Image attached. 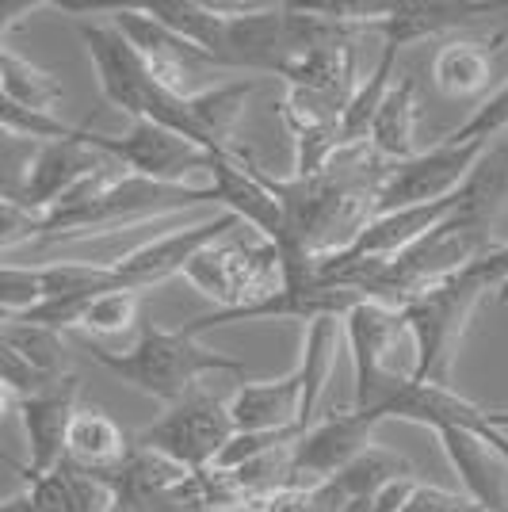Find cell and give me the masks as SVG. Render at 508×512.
<instances>
[{
  "label": "cell",
  "mask_w": 508,
  "mask_h": 512,
  "mask_svg": "<svg viewBox=\"0 0 508 512\" xmlns=\"http://www.w3.org/2000/svg\"><path fill=\"white\" fill-rule=\"evenodd\" d=\"M77 35L88 50V62L96 69V85L111 107H119L130 123H153L165 127L180 138H188L195 146L211 150V138L203 134V127L191 115V96H176L161 85L149 65L142 62V54L130 46V39L115 27V23H88L77 20ZM218 157V153H214Z\"/></svg>",
  "instance_id": "obj_1"
},
{
  "label": "cell",
  "mask_w": 508,
  "mask_h": 512,
  "mask_svg": "<svg viewBox=\"0 0 508 512\" xmlns=\"http://www.w3.org/2000/svg\"><path fill=\"white\" fill-rule=\"evenodd\" d=\"M85 348L115 379L165 406H176L184 394H191L203 375H245V363L237 356L207 348L184 329H161V325H142V337L127 352H111L92 341H85Z\"/></svg>",
  "instance_id": "obj_2"
},
{
  "label": "cell",
  "mask_w": 508,
  "mask_h": 512,
  "mask_svg": "<svg viewBox=\"0 0 508 512\" xmlns=\"http://www.w3.org/2000/svg\"><path fill=\"white\" fill-rule=\"evenodd\" d=\"M199 203H218V192L211 184L195 188V184H157V180H142V176H123L119 184H111L104 195L73 203L62 211L43 218V237H69V234H96V230H111V226H134L146 218H161V214L184 211V207H199Z\"/></svg>",
  "instance_id": "obj_3"
},
{
  "label": "cell",
  "mask_w": 508,
  "mask_h": 512,
  "mask_svg": "<svg viewBox=\"0 0 508 512\" xmlns=\"http://www.w3.org/2000/svg\"><path fill=\"white\" fill-rule=\"evenodd\" d=\"M184 279L214 302V310H245L253 302H264L283 287V256L264 237L230 234L211 249L191 260L184 268Z\"/></svg>",
  "instance_id": "obj_4"
},
{
  "label": "cell",
  "mask_w": 508,
  "mask_h": 512,
  "mask_svg": "<svg viewBox=\"0 0 508 512\" xmlns=\"http://www.w3.org/2000/svg\"><path fill=\"white\" fill-rule=\"evenodd\" d=\"M233 436H237V425H233L230 402L195 386L176 406L165 409L153 425L142 428L134 436V444L157 451V455H165L188 470H207L218 467V459L230 448Z\"/></svg>",
  "instance_id": "obj_5"
},
{
  "label": "cell",
  "mask_w": 508,
  "mask_h": 512,
  "mask_svg": "<svg viewBox=\"0 0 508 512\" xmlns=\"http://www.w3.org/2000/svg\"><path fill=\"white\" fill-rule=\"evenodd\" d=\"M344 329V341L352 352V371H356V409H367L382 421V409L390 402L394 386L402 383V375L390 367V352L398 337H409L405 318L398 306H386V302H360L348 318L340 321Z\"/></svg>",
  "instance_id": "obj_6"
},
{
  "label": "cell",
  "mask_w": 508,
  "mask_h": 512,
  "mask_svg": "<svg viewBox=\"0 0 508 512\" xmlns=\"http://www.w3.org/2000/svg\"><path fill=\"white\" fill-rule=\"evenodd\" d=\"M486 150L489 146L436 142L432 150L390 165L386 180H382L379 192H375V218L379 214L409 211V207H428V203L451 199L470 180V172H474V165L482 161Z\"/></svg>",
  "instance_id": "obj_7"
},
{
  "label": "cell",
  "mask_w": 508,
  "mask_h": 512,
  "mask_svg": "<svg viewBox=\"0 0 508 512\" xmlns=\"http://www.w3.org/2000/svg\"><path fill=\"white\" fill-rule=\"evenodd\" d=\"M241 226L245 222L237 214L218 211L207 222H195V226H184V230L153 237V241L130 249L119 260H107V264H111V272H115L123 291H138L142 295L149 287H161L165 279L184 276V268L195 256L203 253V249H211V245H218V241H226L230 234H237Z\"/></svg>",
  "instance_id": "obj_8"
},
{
  "label": "cell",
  "mask_w": 508,
  "mask_h": 512,
  "mask_svg": "<svg viewBox=\"0 0 508 512\" xmlns=\"http://www.w3.org/2000/svg\"><path fill=\"white\" fill-rule=\"evenodd\" d=\"M88 142L96 150L111 153L130 176L157 180V184H184V176L211 172L214 161H218L211 150H203V146H195V142L165 127H153V123H130L127 134L88 130Z\"/></svg>",
  "instance_id": "obj_9"
},
{
  "label": "cell",
  "mask_w": 508,
  "mask_h": 512,
  "mask_svg": "<svg viewBox=\"0 0 508 512\" xmlns=\"http://www.w3.org/2000/svg\"><path fill=\"white\" fill-rule=\"evenodd\" d=\"M382 421L367 409H344L329 413L302 432L295 444V482L291 490H318L333 482L340 470L352 467L363 451L371 448V436Z\"/></svg>",
  "instance_id": "obj_10"
},
{
  "label": "cell",
  "mask_w": 508,
  "mask_h": 512,
  "mask_svg": "<svg viewBox=\"0 0 508 512\" xmlns=\"http://www.w3.org/2000/svg\"><path fill=\"white\" fill-rule=\"evenodd\" d=\"M111 161H115L111 153L96 150L88 142V127H81L77 138H65V142H39V153H35L31 172H27V184H23V192L12 203H20L23 211L46 218L62 199H69L96 172L107 169Z\"/></svg>",
  "instance_id": "obj_11"
},
{
  "label": "cell",
  "mask_w": 508,
  "mask_h": 512,
  "mask_svg": "<svg viewBox=\"0 0 508 512\" xmlns=\"http://www.w3.org/2000/svg\"><path fill=\"white\" fill-rule=\"evenodd\" d=\"M111 23L130 39V46L142 54L149 73L176 96H195L203 88H195L199 65H214L203 50L188 39H180L161 20H153L146 8H111Z\"/></svg>",
  "instance_id": "obj_12"
},
{
  "label": "cell",
  "mask_w": 508,
  "mask_h": 512,
  "mask_svg": "<svg viewBox=\"0 0 508 512\" xmlns=\"http://www.w3.org/2000/svg\"><path fill=\"white\" fill-rule=\"evenodd\" d=\"M77 398H81V379L77 375H65L54 390L35 394V398H23L20 406H16L23 432H27V467H20L27 486L39 482L43 474H50L65 459L69 428H73V417L81 409Z\"/></svg>",
  "instance_id": "obj_13"
},
{
  "label": "cell",
  "mask_w": 508,
  "mask_h": 512,
  "mask_svg": "<svg viewBox=\"0 0 508 512\" xmlns=\"http://www.w3.org/2000/svg\"><path fill=\"white\" fill-rule=\"evenodd\" d=\"M505 8L508 4H486V0H394V4H386L379 20H371L363 31L379 35L382 46L402 50V46L424 43L432 35L486 20Z\"/></svg>",
  "instance_id": "obj_14"
},
{
  "label": "cell",
  "mask_w": 508,
  "mask_h": 512,
  "mask_svg": "<svg viewBox=\"0 0 508 512\" xmlns=\"http://www.w3.org/2000/svg\"><path fill=\"white\" fill-rule=\"evenodd\" d=\"M451 470L459 474L463 493L482 512H508V463L482 432L463 425L436 428Z\"/></svg>",
  "instance_id": "obj_15"
},
{
  "label": "cell",
  "mask_w": 508,
  "mask_h": 512,
  "mask_svg": "<svg viewBox=\"0 0 508 512\" xmlns=\"http://www.w3.org/2000/svg\"><path fill=\"white\" fill-rule=\"evenodd\" d=\"M306 367L295 363L287 375L264 383H241L230 398L237 432H276V428H306Z\"/></svg>",
  "instance_id": "obj_16"
},
{
  "label": "cell",
  "mask_w": 508,
  "mask_h": 512,
  "mask_svg": "<svg viewBox=\"0 0 508 512\" xmlns=\"http://www.w3.org/2000/svg\"><path fill=\"white\" fill-rule=\"evenodd\" d=\"M27 493L43 512H115V493L100 474L62 459L58 467L31 482Z\"/></svg>",
  "instance_id": "obj_17"
},
{
  "label": "cell",
  "mask_w": 508,
  "mask_h": 512,
  "mask_svg": "<svg viewBox=\"0 0 508 512\" xmlns=\"http://www.w3.org/2000/svg\"><path fill=\"white\" fill-rule=\"evenodd\" d=\"M367 142H371V153L390 165L417 157V81L413 77L394 81L390 96L382 100L379 115L371 123Z\"/></svg>",
  "instance_id": "obj_18"
},
{
  "label": "cell",
  "mask_w": 508,
  "mask_h": 512,
  "mask_svg": "<svg viewBox=\"0 0 508 512\" xmlns=\"http://www.w3.org/2000/svg\"><path fill=\"white\" fill-rule=\"evenodd\" d=\"M134 440H127V432L107 417L104 409L81 406L69 428V448L65 459L85 470H115L130 455Z\"/></svg>",
  "instance_id": "obj_19"
},
{
  "label": "cell",
  "mask_w": 508,
  "mask_h": 512,
  "mask_svg": "<svg viewBox=\"0 0 508 512\" xmlns=\"http://www.w3.org/2000/svg\"><path fill=\"white\" fill-rule=\"evenodd\" d=\"M253 92H256V81H230V85L203 88V92H195L188 100L195 123L211 138V146L218 157H230V153L241 150V142H237V123H241L245 104H249Z\"/></svg>",
  "instance_id": "obj_20"
},
{
  "label": "cell",
  "mask_w": 508,
  "mask_h": 512,
  "mask_svg": "<svg viewBox=\"0 0 508 512\" xmlns=\"http://www.w3.org/2000/svg\"><path fill=\"white\" fill-rule=\"evenodd\" d=\"M489 81H493V50H486V43L459 39V43L440 46L432 58V85L451 100L482 96Z\"/></svg>",
  "instance_id": "obj_21"
},
{
  "label": "cell",
  "mask_w": 508,
  "mask_h": 512,
  "mask_svg": "<svg viewBox=\"0 0 508 512\" xmlns=\"http://www.w3.org/2000/svg\"><path fill=\"white\" fill-rule=\"evenodd\" d=\"M0 92H4V104L39 111V115H58L65 100L62 81L20 58L8 43H0Z\"/></svg>",
  "instance_id": "obj_22"
},
{
  "label": "cell",
  "mask_w": 508,
  "mask_h": 512,
  "mask_svg": "<svg viewBox=\"0 0 508 512\" xmlns=\"http://www.w3.org/2000/svg\"><path fill=\"white\" fill-rule=\"evenodd\" d=\"M394 58H398V50H394V46H382L371 77L356 88L348 111L340 115V142H344V150H356V146H363V142L371 138V123H375V115H379L382 100H386L390 88H394Z\"/></svg>",
  "instance_id": "obj_23"
},
{
  "label": "cell",
  "mask_w": 508,
  "mask_h": 512,
  "mask_svg": "<svg viewBox=\"0 0 508 512\" xmlns=\"http://www.w3.org/2000/svg\"><path fill=\"white\" fill-rule=\"evenodd\" d=\"M0 348L16 352L23 363H31L35 371H43V375H50V379L69 375V371H65L62 333H54V329H46V325L4 318V325H0Z\"/></svg>",
  "instance_id": "obj_24"
},
{
  "label": "cell",
  "mask_w": 508,
  "mask_h": 512,
  "mask_svg": "<svg viewBox=\"0 0 508 512\" xmlns=\"http://www.w3.org/2000/svg\"><path fill=\"white\" fill-rule=\"evenodd\" d=\"M398 478H413V463L394 455V451L379 448V444H371L352 467L340 470L333 482L348 501H363V497H375L382 486H390Z\"/></svg>",
  "instance_id": "obj_25"
},
{
  "label": "cell",
  "mask_w": 508,
  "mask_h": 512,
  "mask_svg": "<svg viewBox=\"0 0 508 512\" xmlns=\"http://www.w3.org/2000/svg\"><path fill=\"white\" fill-rule=\"evenodd\" d=\"M138 306H142L138 291H104V295H96L85 306L81 329L92 333V337H119V333L134 329Z\"/></svg>",
  "instance_id": "obj_26"
},
{
  "label": "cell",
  "mask_w": 508,
  "mask_h": 512,
  "mask_svg": "<svg viewBox=\"0 0 508 512\" xmlns=\"http://www.w3.org/2000/svg\"><path fill=\"white\" fill-rule=\"evenodd\" d=\"M508 130V85H501L493 96H486L478 111L459 123V127L451 130L447 138L440 142H451V146H489L497 134H505Z\"/></svg>",
  "instance_id": "obj_27"
},
{
  "label": "cell",
  "mask_w": 508,
  "mask_h": 512,
  "mask_svg": "<svg viewBox=\"0 0 508 512\" xmlns=\"http://www.w3.org/2000/svg\"><path fill=\"white\" fill-rule=\"evenodd\" d=\"M352 505L344 493L337 490V482H325L318 490H287L268 497L260 512H344Z\"/></svg>",
  "instance_id": "obj_28"
},
{
  "label": "cell",
  "mask_w": 508,
  "mask_h": 512,
  "mask_svg": "<svg viewBox=\"0 0 508 512\" xmlns=\"http://www.w3.org/2000/svg\"><path fill=\"white\" fill-rule=\"evenodd\" d=\"M478 509L466 493H447L436 486H417V493L409 497V505L402 512H470Z\"/></svg>",
  "instance_id": "obj_29"
},
{
  "label": "cell",
  "mask_w": 508,
  "mask_h": 512,
  "mask_svg": "<svg viewBox=\"0 0 508 512\" xmlns=\"http://www.w3.org/2000/svg\"><path fill=\"white\" fill-rule=\"evenodd\" d=\"M417 478H398V482H390V486H382L375 497H371V505H375V512H402L405 505H409V497L417 493Z\"/></svg>",
  "instance_id": "obj_30"
},
{
  "label": "cell",
  "mask_w": 508,
  "mask_h": 512,
  "mask_svg": "<svg viewBox=\"0 0 508 512\" xmlns=\"http://www.w3.org/2000/svg\"><path fill=\"white\" fill-rule=\"evenodd\" d=\"M0 512H43L39 505H35V497L23 490V493H12L4 505H0Z\"/></svg>",
  "instance_id": "obj_31"
},
{
  "label": "cell",
  "mask_w": 508,
  "mask_h": 512,
  "mask_svg": "<svg viewBox=\"0 0 508 512\" xmlns=\"http://www.w3.org/2000/svg\"><path fill=\"white\" fill-rule=\"evenodd\" d=\"M482 436H486L493 448L505 455V463H508V432L505 428H497V425H489V428H482Z\"/></svg>",
  "instance_id": "obj_32"
},
{
  "label": "cell",
  "mask_w": 508,
  "mask_h": 512,
  "mask_svg": "<svg viewBox=\"0 0 508 512\" xmlns=\"http://www.w3.org/2000/svg\"><path fill=\"white\" fill-rule=\"evenodd\" d=\"M489 425L508 428V409H489Z\"/></svg>",
  "instance_id": "obj_33"
},
{
  "label": "cell",
  "mask_w": 508,
  "mask_h": 512,
  "mask_svg": "<svg viewBox=\"0 0 508 512\" xmlns=\"http://www.w3.org/2000/svg\"><path fill=\"white\" fill-rule=\"evenodd\" d=\"M344 512H375V505H371V497H363V501H352Z\"/></svg>",
  "instance_id": "obj_34"
},
{
  "label": "cell",
  "mask_w": 508,
  "mask_h": 512,
  "mask_svg": "<svg viewBox=\"0 0 508 512\" xmlns=\"http://www.w3.org/2000/svg\"><path fill=\"white\" fill-rule=\"evenodd\" d=\"M470 512H482V509H470Z\"/></svg>",
  "instance_id": "obj_35"
}]
</instances>
